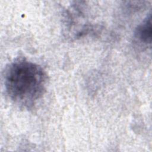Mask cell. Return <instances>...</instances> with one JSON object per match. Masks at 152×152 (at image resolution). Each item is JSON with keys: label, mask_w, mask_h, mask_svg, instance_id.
Listing matches in <instances>:
<instances>
[{"label": "cell", "mask_w": 152, "mask_h": 152, "mask_svg": "<svg viewBox=\"0 0 152 152\" xmlns=\"http://www.w3.org/2000/svg\"><path fill=\"white\" fill-rule=\"evenodd\" d=\"M151 15L149 14L136 28L135 38L141 43L151 45Z\"/></svg>", "instance_id": "7a4b0ae2"}, {"label": "cell", "mask_w": 152, "mask_h": 152, "mask_svg": "<svg viewBox=\"0 0 152 152\" xmlns=\"http://www.w3.org/2000/svg\"><path fill=\"white\" fill-rule=\"evenodd\" d=\"M4 79L10 99L24 107H31L46 90L45 71L39 65L26 59L12 62L6 69Z\"/></svg>", "instance_id": "6da1fadb"}]
</instances>
